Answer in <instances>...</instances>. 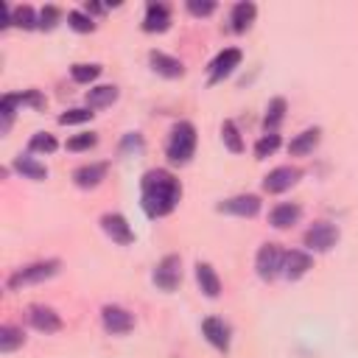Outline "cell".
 Here are the masks:
<instances>
[{
    "label": "cell",
    "instance_id": "1",
    "mask_svg": "<svg viewBox=\"0 0 358 358\" xmlns=\"http://www.w3.org/2000/svg\"><path fill=\"white\" fill-rule=\"evenodd\" d=\"M179 199H182V185L171 171H165V168L145 171L143 182H140V201L151 218L173 213Z\"/></svg>",
    "mask_w": 358,
    "mask_h": 358
},
{
    "label": "cell",
    "instance_id": "2",
    "mask_svg": "<svg viewBox=\"0 0 358 358\" xmlns=\"http://www.w3.org/2000/svg\"><path fill=\"white\" fill-rule=\"evenodd\" d=\"M196 151V126L190 120H179L173 123L171 134H168V145H165V154L171 162H179L185 165Z\"/></svg>",
    "mask_w": 358,
    "mask_h": 358
},
{
    "label": "cell",
    "instance_id": "3",
    "mask_svg": "<svg viewBox=\"0 0 358 358\" xmlns=\"http://www.w3.org/2000/svg\"><path fill=\"white\" fill-rule=\"evenodd\" d=\"M59 260H36V263H31V266H22V268H17L11 277H8V288L11 291H17V288H22V285H31V282H45V280H50L53 274H59Z\"/></svg>",
    "mask_w": 358,
    "mask_h": 358
},
{
    "label": "cell",
    "instance_id": "4",
    "mask_svg": "<svg viewBox=\"0 0 358 358\" xmlns=\"http://www.w3.org/2000/svg\"><path fill=\"white\" fill-rule=\"evenodd\" d=\"M282 257L285 252L280 249V243H263L255 255V268H257V277L260 280H274L280 271H282Z\"/></svg>",
    "mask_w": 358,
    "mask_h": 358
},
{
    "label": "cell",
    "instance_id": "5",
    "mask_svg": "<svg viewBox=\"0 0 358 358\" xmlns=\"http://www.w3.org/2000/svg\"><path fill=\"white\" fill-rule=\"evenodd\" d=\"M182 282V257L179 255H165L154 266V285L162 291H173Z\"/></svg>",
    "mask_w": 358,
    "mask_h": 358
},
{
    "label": "cell",
    "instance_id": "6",
    "mask_svg": "<svg viewBox=\"0 0 358 358\" xmlns=\"http://www.w3.org/2000/svg\"><path fill=\"white\" fill-rule=\"evenodd\" d=\"M338 243V227L330 221H316L308 232H305V246L310 252H327Z\"/></svg>",
    "mask_w": 358,
    "mask_h": 358
},
{
    "label": "cell",
    "instance_id": "7",
    "mask_svg": "<svg viewBox=\"0 0 358 358\" xmlns=\"http://www.w3.org/2000/svg\"><path fill=\"white\" fill-rule=\"evenodd\" d=\"M101 322H103L106 333H112V336H126L134 327V316L120 305H103L101 308Z\"/></svg>",
    "mask_w": 358,
    "mask_h": 358
},
{
    "label": "cell",
    "instance_id": "8",
    "mask_svg": "<svg viewBox=\"0 0 358 358\" xmlns=\"http://www.w3.org/2000/svg\"><path fill=\"white\" fill-rule=\"evenodd\" d=\"M218 213H229V215H241V218H252L260 213V199L255 193H241L232 199H224L218 204Z\"/></svg>",
    "mask_w": 358,
    "mask_h": 358
},
{
    "label": "cell",
    "instance_id": "9",
    "mask_svg": "<svg viewBox=\"0 0 358 358\" xmlns=\"http://www.w3.org/2000/svg\"><path fill=\"white\" fill-rule=\"evenodd\" d=\"M101 229H103L115 243H120V246H126V243L134 241V232H131L129 221H126L120 213H103V215H101Z\"/></svg>",
    "mask_w": 358,
    "mask_h": 358
},
{
    "label": "cell",
    "instance_id": "10",
    "mask_svg": "<svg viewBox=\"0 0 358 358\" xmlns=\"http://www.w3.org/2000/svg\"><path fill=\"white\" fill-rule=\"evenodd\" d=\"M201 333H204V338H207L215 350H221V352L229 350L232 336H229V324H227L224 319H218V316H207V319L201 322Z\"/></svg>",
    "mask_w": 358,
    "mask_h": 358
},
{
    "label": "cell",
    "instance_id": "11",
    "mask_svg": "<svg viewBox=\"0 0 358 358\" xmlns=\"http://www.w3.org/2000/svg\"><path fill=\"white\" fill-rule=\"evenodd\" d=\"M238 64H241V50H238V48H224V50L210 62V84L227 78Z\"/></svg>",
    "mask_w": 358,
    "mask_h": 358
},
{
    "label": "cell",
    "instance_id": "12",
    "mask_svg": "<svg viewBox=\"0 0 358 358\" xmlns=\"http://www.w3.org/2000/svg\"><path fill=\"white\" fill-rule=\"evenodd\" d=\"M28 319L39 333H59L62 330V316L48 305H31Z\"/></svg>",
    "mask_w": 358,
    "mask_h": 358
},
{
    "label": "cell",
    "instance_id": "13",
    "mask_svg": "<svg viewBox=\"0 0 358 358\" xmlns=\"http://www.w3.org/2000/svg\"><path fill=\"white\" fill-rule=\"evenodd\" d=\"M296 179H299V171H296V168H291V165H280V168H274V171L266 173V179H263V190H268V193H282V190H288Z\"/></svg>",
    "mask_w": 358,
    "mask_h": 358
},
{
    "label": "cell",
    "instance_id": "14",
    "mask_svg": "<svg viewBox=\"0 0 358 358\" xmlns=\"http://www.w3.org/2000/svg\"><path fill=\"white\" fill-rule=\"evenodd\" d=\"M171 25V11L165 3H148L145 6V17H143V31L148 34H162Z\"/></svg>",
    "mask_w": 358,
    "mask_h": 358
},
{
    "label": "cell",
    "instance_id": "15",
    "mask_svg": "<svg viewBox=\"0 0 358 358\" xmlns=\"http://www.w3.org/2000/svg\"><path fill=\"white\" fill-rule=\"evenodd\" d=\"M308 268H313V257L308 252H302V249L285 252V257H282V274L288 280H299L302 274H308Z\"/></svg>",
    "mask_w": 358,
    "mask_h": 358
},
{
    "label": "cell",
    "instance_id": "16",
    "mask_svg": "<svg viewBox=\"0 0 358 358\" xmlns=\"http://www.w3.org/2000/svg\"><path fill=\"white\" fill-rule=\"evenodd\" d=\"M103 179H106V162H92V165H81L73 171V182L84 190L98 187Z\"/></svg>",
    "mask_w": 358,
    "mask_h": 358
},
{
    "label": "cell",
    "instance_id": "17",
    "mask_svg": "<svg viewBox=\"0 0 358 358\" xmlns=\"http://www.w3.org/2000/svg\"><path fill=\"white\" fill-rule=\"evenodd\" d=\"M148 62H151L154 73H159V76H165V78H179V76L185 73V64H182L179 59L162 53V50H151V53H148Z\"/></svg>",
    "mask_w": 358,
    "mask_h": 358
},
{
    "label": "cell",
    "instance_id": "18",
    "mask_svg": "<svg viewBox=\"0 0 358 358\" xmlns=\"http://www.w3.org/2000/svg\"><path fill=\"white\" fill-rule=\"evenodd\" d=\"M196 282H199L201 294L210 296V299H215L221 294V280H218V274L210 263H201V260L196 263Z\"/></svg>",
    "mask_w": 358,
    "mask_h": 358
},
{
    "label": "cell",
    "instance_id": "19",
    "mask_svg": "<svg viewBox=\"0 0 358 358\" xmlns=\"http://www.w3.org/2000/svg\"><path fill=\"white\" fill-rule=\"evenodd\" d=\"M319 137H322V131L313 126V129H305V131H299L291 143H288V151L294 154V157H305V154H313V148L319 145Z\"/></svg>",
    "mask_w": 358,
    "mask_h": 358
},
{
    "label": "cell",
    "instance_id": "20",
    "mask_svg": "<svg viewBox=\"0 0 358 358\" xmlns=\"http://www.w3.org/2000/svg\"><path fill=\"white\" fill-rule=\"evenodd\" d=\"M14 171H20L25 179H34V182L48 179V168H45L36 157H31V154H20V157H14Z\"/></svg>",
    "mask_w": 358,
    "mask_h": 358
},
{
    "label": "cell",
    "instance_id": "21",
    "mask_svg": "<svg viewBox=\"0 0 358 358\" xmlns=\"http://www.w3.org/2000/svg\"><path fill=\"white\" fill-rule=\"evenodd\" d=\"M255 14H257V6L249 3V0H241L232 6V14H229V22H232V31H246L252 22H255Z\"/></svg>",
    "mask_w": 358,
    "mask_h": 358
},
{
    "label": "cell",
    "instance_id": "22",
    "mask_svg": "<svg viewBox=\"0 0 358 358\" xmlns=\"http://www.w3.org/2000/svg\"><path fill=\"white\" fill-rule=\"evenodd\" d=\"M115 101H117L115 84H101V87H92L87 92V109H103V106H112Z\"/></svg>",
    "mask_w": 358,
    "mask_h": 358
},
{
    "label": "cell",
    "instance_id": "23",
    "mask_svg": "<svg viewBox=\"0 0 358 358\" xmlns=\"http://www.w3.org/2000/svg\"><path fill=\"white\" fill-rule=\"evenodd\" d=\"M299 215H302V210L296 207V204H277L274 210H271V215H268V224L271 227H277V229H288L291 224H296L299 221Z\"/></svg>",
    "mask_w": 358,
    "mask_h": 358
},
{
    "label": "cell",
    "instance_id": "24",
    "mask_svg": "<svg viewBox=\"0 0 358 358\" xmlns=\"http://www.w3.org/2000/svg\"><path fill=\"white\" fill-rule=\"evenodd\" d=\"M22 341H25V333L20 327H14V324L0 327V350L3 352H14L17 347H22Z\"/></svg>",
    "mask_w": 358,
    "mask_h": 358
},
{
    "label": "cell",
    "instance_id": "25",
    "mask_svg": "<svg viewBox=\"0 0 358 358\" xmlns=\"http://www.w3.org/2000/svg\"><path fill=\"white\" fill-rule=\"evenodd\" d=\"M282 117H285V98H271L268 106H266V117H263L266 131H274Z\"/></svg>",
    "mask_w": 358,
    "mask_h": 358
},
{
    "label": "cell",
    "instance_id": "26",
    "mask_svg": "<svg viewBox=\"0 0 358 358\" xmlns=\"http://www.w3.org/2000/svg\"><path fill=\"white\" fill-rule=\"evenodd\" d=\"M221 140H224V145H227L232 154H241V151H243V140H241L238 126H235L232 120H224V123H221Z\"/></svg>",
    "mask_w": 358,
    "mask_h": 358
},
{
    "label": "cell",
    "instance_id": "27",
    "mask_svg": "<svg viewBox=\"0 0 358 358\" xmlns=\"http://www.w3.org/2000/svg\"><path fill=\"white\" fill-rule=\"evenodd\" d=\"M11 25H17V28H36L39 25V17H36V11L31 8V6H20V8H14V14H11Z\"/></svg>",
    "mask_w": 358,
    "mask_h": 358
},
{
    "label": "cell",
    "instance_id": "28",
    "mask_svg": "<svg viewBox=\"0 0 358 358\" xmlns=\"http://www.w3.org/2000/svg\"><path fill=\"white\" fill-rule=\"evenodd\" d=\"M56 137L48 134V131H36L31 140H28V151H39V154H53L56 151Z\"/></svg>",
    "mask_w": 358,
    "mask_h": 358
},
{
    "label": "cell",
    "instance_id": "29",
    "mask_svg": "<svg viewBox=\"0 0 358 358\" xmlns=\"http://www.w3.org/2000/svg\"><path fill=\"white\" fill-rule=\"evenodd\" d=\"M70 76L76 84H90L101 76V64H73L70 67Z\"/></svg>",
    "mask_w": 358,
    "mask_h": 358
},
{
    "label": "cell",
    "instance_id": "30",
    "mask_svg": "<svg viewBox=\"0 0 358 358\" xmlns=\"http://www.w3.org/2000/svg\"><path fill=\"white\" fill-rule=\"evenodd\" d=\"M277 148H280V134H277V131H266V134L257 140V145H255V157L263 159V157L274 154Z\"/></svg>",
    "mask_w": 358,
    "mask_h": 358
},
{
    "label": "cell",
    "instance_id": "31",
    "mask_svg": "<svg viewBox=\"0 0 358 358\" xmlns=\"http://www.w3.org/2000/svg\"><path fill=\"white\" fill-rule=\"evenodd\" d=\"M67 25H70L73 31H78V34H90V31L95 28V22H92V17H90L87 11H70V14H67Z\"/></svg>",
    "mask_w": 358,
    "mask_h": 358
},
{
    "label": "cell",
    "instance_id": "32",
    "mask_svg": "<svg viewBox=\"0 0 358 358\" xmlns=\"http://www.w3.org/2000/svg\"><path fill=\"white\" fill-rule=\"evenodd\" d=\"M17 103L31 109H45V95L39 90H25V92H17Z\"/></svg>",
    "mask_w": 358,
    "mask_h": 358
},
{
    "label": "cell",
    "instance_id": "33",
    "mask_svg": "<svg viewBox=\"0 0 358 358\" xmlns=\"http://www.w3.org/2000/svg\"><path fill=\"white\" fill-rule=\"evenodd\" d=\"M87 120H92V112H90V109H67V112H62V115H59V123H62V126L87 123Z\"/></svg>",
    "mask_w": 358,
    "mask_h": 358
},
{
    "label": "cell",
    "instance_id": "34",
    "mask_svg": "<svg viewBox=\"0 0 358 358\" xmlns=\"http://www.w3.org/2000/svg\"><path fill=\"white\" fill-rule=\"evenodd\" d=\"M95 143H98L95 134H76L67 140V151H90Z\"/></svg>",
    "mask_w": 358,
    "mask_h": 358
},
{
    "label": "cell",
    "instance_id": "35",
    "mask_svg": "<svg viewBox=\"0 0 358 358\" xmlns=\"http://www.w3.org/2000/svg\"><path fill=\"white\" fill-rule=\"evenodd\" d=\"M187 11L193 17H207V14L215 11V3L213 0H187Z\"/></svg>",
    "mask_w": 358,
    "mask_h": 358
},
{
    "label": "cell",
    "instance_id": "36",
    "mask_svg": "<svg viewBox=\"0 0 358 358\" xmlns=\"http://www.w3.org/2000/svg\"><path fill=\"white\" fill-rule=\"evenodd\" d=\"M59 8L56 6H45L42 11H39V28H45V31H50L56 22H59Z\"/></svg>",
    "mask_w": 358,
    "mask_h": 358
},
{
    "label": "cell",
    "instance_id": "37",
    "mask_svg": "<svg viewBox=\"0 0 358 358\" xmlns=\"http://www.w3.org/2000/svg\"><path fill=\"white\" fill-rule=\"evenodd\" d=\"M84 11H87V14H90V11H92V14H101L103 6H98V3H84Z\"/></svg>",
    "mask_w": 358,
    "mask_h": 358
}]
</instances>
